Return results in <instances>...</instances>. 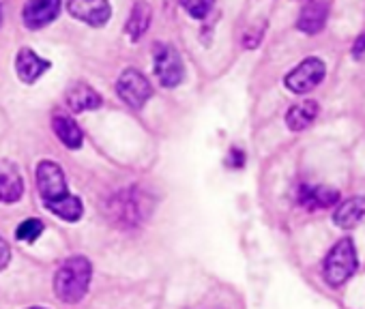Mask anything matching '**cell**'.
<instances>
[{
  "label": "cell",
  "mask_w": 365,
  "mask_h": 309,
  "mask_svg": "<svg viewBox=\"0 0 365 309\" xmlns=\"http://www.w3.org/2000/svg\"><path fill=\"white\" fill-rule=\"evenodd\" d=\"M41 234H43V221L41 219H26L16 230V239L24 241V243H35Z\"/></svg>",
  "instance_id": "cell-20"
},
{
  "label": "cell",
  "mask_w": 365,
  "mask_h": 309,
  "mask_svg": "<svg viewBox=\"0 0 365 309\" xmlns=\"http://www.w3.org/2000/svg\"><path fill=\"white\" fill-rule=\"evenodd\" d=\"M37 189H39V196L46 204V209L54 206L56 202L65 200L69 194H67V179H65V172L58 164L54 162H41L37 166Z\"/></svg>",
  "instance_id": "cell-5"
},
{
  "label": "cell",
  "mask_w": 365,
  "mask_h": 309,
  "mask_svg": "<svg viewBox=\"0 0 365 309\" xmlns=\"http://www.w3.org/2000/svg\"><path fill=\"white\" fill-rule=\"evenodd\" d=\"M356 268H359L356 247L352 239L346 236L329 249L324 264H322V275H324V281L335 288V286L346 283L356 273Z\"/></svg>",
  "instance_id": "cell-3"
},
{
  "label": "cell",
  "mask_w": 365,
  "mask_h": 309,
  "mask_svg": "<svg viewBox=\"0 0 365 309\" xmlns=\"http://www.w3.org/2000/svg\"><path fill=\"white\" fill-rule=\"evenodd\" d=\"M0 24H3V7H0Z\"/></svg>",
  "instance_id": "cell-26"
},
{
  "label": "cell",
  "mask_w": 365,
  "mask_h": 309,
  "mask_svg": "<svg viewBox=\"0 0 365 309\" xmlns=\"http://www.w3.org/2000/svg\"><path fill=\"white\" fill-rule=\"evenodd\" d=\"M50 69V61L35 54L31 48H22L16 56V73L24 84H35Z\"/></svg>",
  "instance_id": "cell-13"
},
{
  "label": "cell",
  "mask_w": 365,
  "mask_h": 309,
  "mask_svg": "<svg viewBox=\"0 0 365 309\" xmlns=\"http://www.w3.org/2000/svg\"><path fill=\"white\" fill-rule=\"evenodd\" d=\"M61 14V0H26L22 9V20L26 28L39 31L52 24Z\"/></svg>",
  "instance_id": "cell-9"
},
{
  "label": "cell",
  "mask_w": 365,
  "mask_h": 309,
  "mask_svg": "<svg viewBox=\"0 0 365 309\" xmlns=\"http://www.w3.org/2000/svg\"><path fill=\"white\" fill-rule=\"evenodd\" d=\"M260 41H262V31H254V33H247V35L243 37V46H245L247 50L258 48Z\"/></svg>",
  "instance_id": "cell-25"
},
{
  "label": "cell",
  "mask_w": 365,
  "mask_h": 309,
  "mask_svg": "<svg viewBox=\"0 0 365 309\" xmlns=\"http://www.w3.org/2000/svg\"><path fill=\"white\" fill-rule=\"evenodd\" d=\"M329 20V3L327 0H307L305 7L299 14L297 20V31H301L303 35H316L324 28Z\"/></svg>",
  "instance_id": "cell-11"
},
{
  "label": "cell",
  "mask_w": 365,
  "mask_h": 309,
  "mask_svg": "<svg viewBox=\"0 0 365 309\" xmlns=\"http://www.w3.org/2000/svg\"><path fill=\"white\" fill-rule=\"evenodd\" d=\"M153 71L157 75V82L163 88H174L182 82L185 75V67H182L180 54L176 52L174 46L168 43H157L153 50Z\"/></svg>",
  "instance_id": "cell-4"
},
{
  "label": "cell",
  "mask_w": 365,
  "mask_h": 309,
  "mask_svg": "<svg viewBox=\"0 0 365 309\" xmlns=\"http://www.w3.org/2000/svg\"><path fill=\"white\" fill-rule=\"evenodd\" d=\"M327 75V65L316 58L309 56L305 61H301L286 78H284V86L294 93V95H305L309 90H314Z\"/></svg>",
  "instance_id": "cell-6"
},
{
  "label": "cell",
  "mask_w": 365,
  "mask_h": 309,
  "mask_svg": "<svg viewBox=\"0 0 365 309\" xmlns=\"http://www.w3.org/2000/svg\"><path fill=\"white\" fill-rule=\"evenodd\" d=\"M228 166L230 168H243L245 166V152H241L239 148H232L230 157H228Z\"/></svg>",
  "instance_id": "cell-22"
},
{
  "label": "cell",
  "mask_w": 365,
  "mask_h": 309,
  "mask_svg": "<svg viewBox=\"0 0 365 309\" xmlns=\"http://www.w3.org/2000/svg\"><path fill=\"white\" fill-rule=\"evenodd\" d=\"M150 18H153L150 5L146 0H135V5L131 7V14H129V20H127V26H125L131 41H140L146 35L150 26Z\"/></svg>",
  "instance_id": "cell-16"
},
{
  "label": "cell",
  "mask_w": 365,
  "mask_h": 309,
  "mask_svg": "<svg viewBox=\"0 0 365 309\" xmlns=\"http://www.w3.org/2000/svg\"><path fill=\"white\" fill-rule=\"evenodd\" d=\"M50 213H54L56 217H61V219H65V221H69V224H73V221H78L80 217H82V202H80V198H76V196H67L65 200H61V202H56L54 206H50L48 209Z\"/></svg>",
  "instance_id": "cell-19"
},
{
  "label": "cell",
  "mask_w": 365,
  "mask_h": 309,
  "mask_svg": "<svg viewBox=\"0 0 365 309\" xmlns=\"http://www.w3.org/2000/svg\"><path fill=\"white\" fill-rule=\"evenodd\" d=\"M318 112H320V108H318V103L312 101V99H309V101L294 103V105L286 112V125H288L290 131H303V129H307V127L316 120Z\"/></svg>",
  "instance_id": "cell-17"
},
{
  "label": "cell",
  "mask_w": 365,
  "mask_h": 309,
  "mask_svg": "<svg viewBox=\"0 0 365 309\" xmlns=\"http://www.w3.org/2000/svg\"><path fill=\"white\" fill-rule=\"evenodd\" d=\"M9 260H11V249H9L7 241L0 236V271H3L9 264Z\"/></svg>",
  "instance_id": "cell-24"
},
{
  "label": "cell",
  "mask_w": 365,
  "mask_h": 309,
  "mask_svg": "<svg viewBox=\"0 0 365 309\" xmlns=\"http://www.w3.org/2000/svg\"><path fill=\"white\" fill-rule=\"evenodd\" d=\"M52 129H54L56 137H58L67 148H80L82 142H84V135H82L80 125H78L73 118H69V116H54Z\"/></svg>",
  "instance_id": "cell-18"
},
{
  "label": "cell",
  "mask_w": 365,
  "mask_h": 309,
  "mask_svg": "<svg viewBox=\"0 0 365 309\" xmlns=\"http://www.w3.org/2000/svg\"><path fill=\"white\" fill-rule=\"evenodd\" d=\"M65 103L71 112H86V110H97L101 108V95L88 86V84H73L67 93H65Z\"/></svg>",
  "instance_id": "cell-14"
},
{
  "label": "cell",
  "mask_w": 365,
  "mask_h": 309,
  "mask_svg": "<svg viewBox=\"0 0 365 309\" xmlns=\"http://www.w3.org/2000/svg\"><path fill=\"white\" fill-rule=\"evenodd\" d=\"M180 3H182V7H185V11H187L192 18L205 20V18L211 14V9H213V5H215V0H180Z\"/></svg>",
  "instance_id": "cell-21"
},
{
  "label": "cell",
  "mask_w": 365,
  "mask_h": 309,
  "mask_svg": "<svg viewBox=\"0 0 365 309\" xmlns=\"http://www.w3.org/2000/svg\"><path fill=\"white\" fill-rule=\"evenodd\" d=\"M24 194V179L18 164L0 159V202L14 204Z\"/></svg>",
  "instance_id": "cell-10"
},
{
  "label": "cell",
  "mask_w": 365,
  "mask_h": 309,
  "mask_svg": "<svg viewBox=\"0 0 365 309\" xmlns=\"http://www.w3.org/2000/svg\"><path fill=\"white\" fill-rule=\"evenodd\" d=\"M363 217H365V196H354V198L344 200L333 213L335 226L344 228V230L354 228Z\"/></svg>",
  "instance_id": "cell-15"
},
{
  "label": "cell",
  "mask_w": 365,
  "mask_h": 309,
  "mask_svg": "<svg viewBox=\"0 0 365 309\" xmlns=\"http://www.w3.org/2000/svg\"><path fill=\"white\" fill-rule=\"evenodd\" d=\"M67 11L71 18H76L82 24H88L93 28H101L112 18V5L110 0H69Z\"/></svg>",
  "instance_id": "cell-8"
},
{
  "label": "cell",
  "mask_w": 365,
  "mask_h": 309,
  "mask_svg": "<svg viewBox=\"0 0 365 309\" xmlns=\"http://www.w3.org/2000/svg\"><path fill=\"white\" fill-rule=\"evenodd\" d=\"M29 309H46V307H29Z\"/></svg>",
  "instance_id": "cell-27"
},
{
  "label": "cell",
  "mask_w": 365,
  "mask_h": 309,
  "mask_svg": "<svg viewBox=\"0 0 365 309\" xmlns=\"http://www.w3.org/2000/svg\"><path fill=\"white\" fill-rule=\"evenodd\" d=\"M93 277V264L84 256L67 258L54 275V292L63 303H78L86 296Z\"/></svg>",
  "instance_id": "cell-1"
},
{
  "label": "cell",
  "mask_w": 365,
  "mask_h": 309,
  "mask_svg": "<svg viewBox=\"0 0 365 309\" xmlns=\"http://www.w3.org/2000/svg\"><path fill=\"white\" fill-rule=\"evenodd\" d=\"M297 200L303 209L307 211H318V209H329L339 202V192L327 185H301Z\"/></svg>",
  "instance_id": "cell-12"
},
{
  "label": "cell",
  "mask_w": 365,
  "mask_h": 309,
  "mask_svg": "<svg viewBox=\"0 0 365 309\" xmlns=\"http://www.w3.org/2000/svg\"><path fill=\"white\" fill-rule=\"evenodd\" d=\"M116 93L123 99V103H127L133 110H140L153 97V86H150V82L146 80L144 73H140L138 69L129 67V69H125L118 75Z\"/></svg>",
  "instance_id": "cell-7"
},
{
  "label": "cell",
  "mask_w": 365,
  "mask_h": 309,
  "mask_svg": "<svg viewBox=\"0 0 365 309\" xmlns=\"http://www.w3.org/2000/svg\"><path fill=\"white\" fill-rule=\"evenodd\" d=\"M365 56V33H361L356 37V41L352 43V58L354 61H361Z\"/></svg>",
  "instance_id": "cell-23"
},
{
  "label": "cell",
  "mask_w": 365,
  "mask_h": 309,
  "mask_svg": "<svg viewBox=\"0 0 365 309\" xmlns=\"http://www.w3.org/2000/svg\"><path fill=\"white\" fill-rule=\"evenodd\" d=\"M108 217L118 228H135L150 213V200L135 187L118 192L106 206Z\"/></svg>",
  "instance_id": "cell-2"
}]
</instances>
